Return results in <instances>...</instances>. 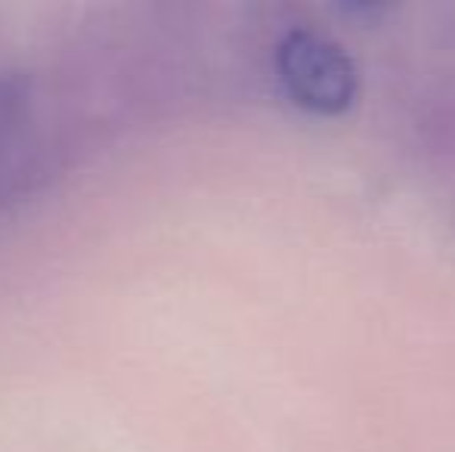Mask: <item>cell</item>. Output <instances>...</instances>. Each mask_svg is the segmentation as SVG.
<instances>
[{"label":"cell","instance_id":"obj_1","mask_svg":"<svg viewBox=\"0 0 455 452\" xmlns=\"http://www.w3.org/2000/svg\"><path fill=\"white\" fill-rule=\"evenodd\" d=\"M275 75L307 112L341 115L360 93L356 66L338 41L313 28H291L275 44Z\"/></svg>","mask_w":455,"mask_h":452},{"label":"cell","instance_id":"obj_2","mask_svg":"<svg viewBox=\"0 0 455 452\" xmlns=\"http://www.w3.org/2000/svg\"><path fill=\"white\" fill-rule=\"evenodd\" d=\"M31 118V81L19 72H0V164L16 152Z\"/></svg>","mask_w":455,"mask_h":452}]
</instances>
